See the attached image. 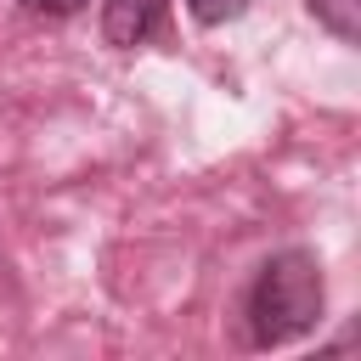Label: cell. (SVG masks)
Returning <instances> with one entry per match:
<instances>
[{
    "mask_svg": "<svg viewBox=\"0 0 361 361\" xmlns=\"http://www.w3.org/2000/svg\"><path fill=\"white\" fill-rule=\"evenodd\" d=\"M322 322V265L305 248L271 254L248 288V333L254 344H293Z\"/></svg>",
    "mask_w": 361,
    "mask_h": 361,
    "instance_id": "1",
    "label": "cell"
},
{
    "mask_svg": "<svg viewBox=\"0 0 361 361\" xmlns=\"http://www.w3.org/2000/svg\"><path fill=\"white\" fill-rule=\"evenodd\" d=\"M310 11H316L338 39H355V28H361V0H310Z\"/></svg>",
    "mask_w": 361,
    "mask_h": 361,
    "instance_id": "3",
    "label": "cell"
},
{
    "mask_svg": "<svg viewBox=\"0 0 361 361\" xmlns=\"http://www.w3.org/2000/svg\"><path fill=\"white\" fill-rule=\"evenodd\" d=\"M23 6H28V11H45V17H73L85 0H23Z\"/></svg>",
    "mask_w": 361,
    "mask_h": 361,
    "instance_id": "5",
    "label": "cell"
},
{
    "mask_svg": "<svg viewBox=\"0 0 361 361\" xmlns=\"http://www.w3.org/2000/svg\"><path fill=\"white\" fill-rule=\"evenodd\" d=\"M186 11L197 23H209V28H220V23H237L248 11V0H186Z\"/></svg>",
    "mask_w": 361,
    "mask_h": 361,
    "instance_id": "4",
    "label": "cell"
},
{
    "mask_svg": "<svg viewBox=\"0 0 361 361\" xmlns=\"http://www.w3.org/2000/svg\"><path fill=\"white\" fill-rule=\"evenodd\" d=\"M158 23H164V0H107L102 6V28L113 45H141Z\"/></svg>",
    "mask_w": 361,
    "mask_h": 361,
    "instance_id": "2",
    "label": "cell"
}]
</instances>
